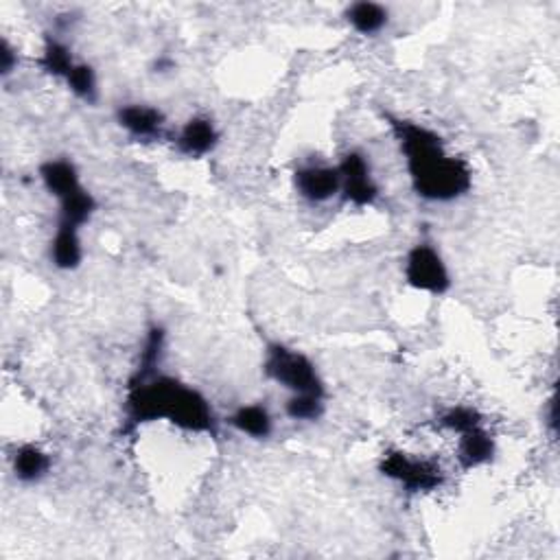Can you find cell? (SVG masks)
<instances>
[{
	"instance_id": "obj_8",
	"label": "cell",
	"mask_w": 560,
	"mask_h": 560,
	"mask_svg": "<svg viewBox=\"0 0 560 560\" xmlns=\"http://www.w3.org/2000/svg\"><path fill=\"white\" fill-rule=\"evenodd\" d=\"M291 179H293L295 192L308 203H326L339 197V190H341L337 164H324V162L302 164L293 171Z\"/></svg>"
},
{
	"instance_id": "obj_2",
	"label": "cell",
	"mask_w": 560,
	"mask_h": 560,
	"mask_svg": "<svg viewBox=\"0 0 560 560\" xmlns=\"http://www.w3.org/2000/svg\"><path fill=\"white\" fill-rule=\"evenodd\" d=\"M151 422H168L171 427L197 433L219 435V416L203 392L162 370L151 374H129L122 398V433Z\"/></svg>"
},
{
	"instance_id": "obj_4",
	"label": "cell",
	"mask_w": 560,
	"mask_h": 560,
	"mask_svg": "<svg viewBox=\"0 0 560 560\" xmlns=\"http://www.w3.org/2000/svg\"><path fill=\"white\" fill-rule=\"evenodd\" d=\"M260 370L267 381H271L278 387H282L284 392H289V396L315 394V396L328 398L326 383H324L315 361L306 352H302L284 341L273 339V341L265 343Z\"/></svg>"
},
{
	"instance_id": "obj_6",
	"label": "cell",
	"mask_w": 560,
	"mask_h": 560,
	"mask_svg": "<svg viewBox=\"0 0 560 560\" xmlns=\"http://www.w3.org/2000/svg\"><path fill=\"white\" fill-rule=\"evenodd\" d=\"M378 472L409 494L433 492L444 483V472L435 462L400 448H387L381 455Z\"/></svg>"
},
{
	"instance_id": "obj_11",
	"label": "cell",
	"mask_w": 560,
	"mask_h": 560,
	"mask_svg": "<svg viewBox=\"0 0 560 560\" xmlns=\"http://www.w3.org/2000/svg\"><path fill=\"white\" fill-rule=\"evenodd\" d=\"M497 455V440L492 438L490 429L486 427V420L457 433V446L455 457L462 470H475L486 464H490Z\"/></svg>"
},
{
	"instance_id": "obj_17",
	"label": "cell",
	"mask_w": 560,
	"mask_h": 560,
	"mask_svg": "<svg viewBox=\"0 0 560 560\" xmlns=\"http://www.w3.org/2000/svg\"><path fill=\"white\" fill-rule=\"evenodd\" d=\"M63 83L83 103L92 105L98 101V77H96V70L88 61L79 59Z\"/></svg>"
},
{
	"instance_id": "obj_5",
	"label": "cell",
	"mask_w": 560,
	"mask_h": 560,
	"mask_svg": "<svg viewBox=\"0 0 560 560\" xmlns=\"http://www.w3.org/2000/svg\"><path fill=\"white\" fill-rule=\"evenodd\" d=\"M402 278L413 291L429 295H446L453 287L451 269L442 252L429 238H420L407 249Z\"/></svg>"
},
{
	"instance_id": "obj_13",
	"label": "cell",
	"mask_w": 560,
	"mask_h": 560,
	"mask_svg": "<svg viewBox=\"0 0 560 560\" xmlns=\"http://www.w3.org/2000/svg\"><path fill=\"white\" fill-rule=\"evenodd\" d=\"M85 256L83 238L79 230L55 228L48 241V260L59 271H74L81 267Z\"/></svg>"
},
{
	"instance_id": "obj_10",
	"label": "cell",
	"mask_w": 560,
	"mask_h": 560,
	"mask_svg": "<svg viewBox=\"0 0 560 560\" xmlns=\"http://www.w3.org/2000/svg\"><path fill=\"white\" fill-rule=\"evenodd\" d=\"M221 142V131L217 122L206 114L190 116L173 136V147L179 155L199 160L210 155Z\"/></svg>"
},
{
	"instance_id": "obj_3",
	"label": "cell",
	"mask_w": 560,
	"mask_h": 560,
	"mask_svg": "<svg viewBox=\"0 0 560 560\" xmlns=\"http://www.w3.org/2000/svg\"><path fill=\"white\" fill-rule=\"evenodd\" d=\"M44 190L57 201L55 228L83 230L98 210L96 197L83 184L77 164L70 158H48L37 166Z\"/></svg>"
},
{
	"instance_id": "obj_14",
	"label": "cell",
	"mask_w": 560,
	"mask_h": 560,
	"mask_svg": "<svg viewBox=\"0 0 560 560\" xmlns=\"http://www.w3.org/2000/svg\"><path fill=\"white\" fill-rule=\"evenodd\" d=\"M225 420L236 433L252 440H267L273 433V416L260 402L238 405Z\"/></svg>"
},
{
	"instance_id": "obj_16",
	"label": "cell",
	"mask_w": 560,
	"mask_h": 560,
	"mask_svg": "<svg viewBox=\"0 0 560 560\" xmlns=\"http://www.w3.org/2000/svg\"><path fill=\"white\" fill-rule=\"evenodd\" d=\"M79 59L72 55L70 46L55 37V35H46L44 42H42V52L37 57V66L42 68L44 74L52 77V79H59V81H66V77L70 74V70L74 68Z\"/></svg>"
},
{
	"instance_id": "obj_9",
	"label": "cell",
	"mask_w": 560,
	"mask_h": 560,
	"mask_svg": "<svg viewBox=\"0 0 560 560\" xmlns=\"http://www.w3.org/2000/svg\"><path fill=\"white\" fill-rule=\"evenodd\" d=\"M116 125L131 138L149 142L166 136V116L149 103H122L114 112Z\"/></svg>"
},
{
	"instance_id": "obj_7",
	"label": "cell",
	"mask_w": 560,
	"mask_h": 560,
	"mask_svg": "<svg viewBox=\"0 0 560 560\" xmlns=\"http://www.w3.org/2000/svg\"><path fill=\"white\" fill-rule=\"evenodd\" d=\"M341 190L339 197L354 208H370L378 199V182L374 177L370 158L361 149H348L337 162Z\"/></svg>"
},
{
	"instance_id": "obj_18",
	"label": "cell",
	"mask_w": 560,
	"mask_h": 560,
	"mask_svg": "<svg viewBox=\"0 0 560 560\" xmlns=\"http://www.w3.org/2000/svg\"><path fill=\"white\" fill-rule=\"evenodd\" d=\"M326 396L295 394L284 400V416L295 422H317L326 413Z\"/></svg>"
},
{
	"instance_id": "obj_19",
	"label": "cell",
	"mask_w": 560,
	"mask_h": 560,
	"mask_svg": "<svg viewBox=\"0 0 560 560\" xmlns=\"http://www.w3.org/2000/svg\"><path fill=\"white\" fill-rule=\"evenodd\" d=\"M479 422H483V416L470 405H451L438 413V427L455 435Z\"/></svg>"
},
{
	"instance_id": "obj_15",
	"label": "cell",
	"mask_w": 560,
	"mask_h": 560,
	"mask_svg": "<svg viewBox=\"0 0 560 560\" xmlns=\"http://www.w3.org/2000/svg\"><path fill=\"white\" fill-rule=\"evenodd\" d=\"M343 20L354 33H359L363 37H372V35H378L387 26L389 9L381 2L359 0V2H350L343 9Z\"/></svg>"
},
{
	"instance_id": "obj_1",
	"label": "cell",
	"mask_w": 560,
	"mask_h": 560,
	"mask_svg": "<svg viewBox=\"0 0 560 560\" xmlns=\"http://www.w3.org/2000/svg\"><path fill=\"white\" fill-rule=\"evenodd\" d=\"M383 120L402 155L416 197L429 203H453L470 192V164L451 153L446 140L435 129L392 112H383Z\"/></svg>"
},
{
	"instance_id": "obj_12",
	"label": "cell",
	"mask_w": 560,
	"mask_h": 560,
	"mask_svg": "<svg viewBox=\"0 0 560 560\" xmlns=\"http://www.w3.org/2000/svg\"><path fill=\"white\" fill-rule=\"evenodd\" d=\"M52 466V457L33 442H24L15 446L11 453V472L20 483H39Z\"/></svg>"
},
{
	"instance_id": "obj_20",
	"label": "cell",
	"mask_w": 560,
	"mask_h": 560,
	"mask_svg": "<svg viewBox=\"0 0 560 560\" xmlns=\"http://www.w3.org/2000/svg\"><path fill=\"white\" fill-rule=\"evenodd\" d=\"M18 48L7 39L2 37L0 39V77L7 79L11 77L15 70H18Z\"/></svg>"
}]
</instances>
